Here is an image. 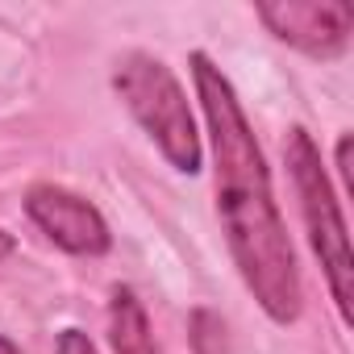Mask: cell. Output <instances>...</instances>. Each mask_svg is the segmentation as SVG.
<instances>
[{
    "label": "cell",
    "mask_w": 354,
    "mask_h": 354,
    "mask_svg": "<svg viewBox=\"0 0 354 354\" xmlns=\"http://www.w3.org/2000/svg\"><path fill=\"white\" fill-rule=\"evenodd\" d=\"M196 96L213 133L217 158V209L225 221L230 254L275 325H292L300 317V271L283 230V217L271 196V175L263 150L250 133V121L234 96V84L209 55H192Z\"/></svg>",
    "instance_id": "1"
},
{
    "label": "cell",
    "mask_w": 354,
    "mask_h": 354,
    "mask_svg": "<svg viewBox=\"0 0 354 354\" xmlns=\"http://www.w3.org/2000/svg\"><path fill=\"white\" fill-rule=\"evenodd\" d=\"M113 88L121 92L129 113L142 121V129L158 142V150L167 154V162L175 171H188V175L201 171V133H196L188 96H184L180 80L171 75L167 63L133 50L117 63Z\"/></svg>",
    "instance_id": "2"
},
{
    "label": "cell",
    "mask_w": 354,
    "mask_h": 354,
    "mask_svg": "<svg viewBox=\"0 0 354 354\" xmlns=\"http://www.w3.org/2000/svg\"><path fill=\"white\" fill-rule=\"evenodd\" d=\"M283 158L292 167V180H296V192H300V213H304V225H308V242H313V250L325 267L337 317L350 325V317H354V308H350V300H354V263H350V238H346L342 205H337L333 184L321 167V150L296 125L283 142Z\"/></svg>",
    "instance_id": "3"
},
{
    "label": "cell",
    "mask_w": 354,
    "mask_h": 354,
    "mask_svg": "<svg viewBox=\"0 0 354 354\" xmlns=\"http://www.w3.org/2000/svg\"><path fill=\"white\" fill-rule=\"evenodd\" d=\"M259 17L279 42L313 59H337L354 30L350 5L342 0H279V5H259Z\"/></svg>",
    "instance_id": "4"
},
{
    "label": "cell",
    "mask_w": 354,
    "mask_h": 354,
    "mask_svg": "<svg viewBox=\"0 0 354 354\" xmlns=\"http://www.w3.org/2000/svg\"><path fill=\"white\" fill-rule=\"evenodd\" d=\"M26 213L38 221V230L63 246L67 254H104L113 246V234L104 225V217L96 213V205H88L84 196L67 192V188H55V184H38L30 188L26 196Z\"/></svg>",
    "instance_id": "5"
},
{
    "label": "cell",
    "mask_w": 354,
    "mask_h": 354,
    "mask_svg": "<svg viewBox=\"0 0 354 354\" xmlns=\"http://www.w3.org/2000/svg\"><path fill=\"white\" fill-rule=\"evenodd\" d=\"M109 333H113V350L117 354H158L154 333H150V321H146V308H142V300L129 288H117L113 292Z\"/></svg>",
    "instance_id": "6"
},
{
    "label": "cell",
    "mask_w": 354,
    "mask_h": 354,
    "mask_svg": "<svg viewBox=\"0 0 354 354\" xmlns=\"http://www.w3.org/2000/svg\"><path fill=\"white\" fill-rule=\"evenodd\" d=\"M59 354H96V346L88 342V333L63 329V333H59Z\"/></svg>",
    "instance_id": "7"
},
{
    "label": "cell",
    "mask_w": 354,
    "mask_h": 354,
    "mask_svg": "<svg viewBox=\"0 0 354 354\" xmlns=\"http://www.w3.org/2000/svg\"><path fill=\"white\" fill-rule=\"evenodd\" d=\"M350 146H354V142H350V133H342V138H337V171H342V184H346V192L354 188V171H350Z\"/></svg>",
    "instance_id": "8"
},
{
    "label": "cell",
    "mask_w": 354,
    "mask_h": 354,
    "mask_svg": "<svg viewBox=\"0 0 354 354\" xmlns=\"http://www.w3.org/2000/svg\"><path fill=\"white\" fill-rule=\"evenodd\" d=\"M5 254H13V234L0 230V259H5Z\"/></svg>",
    "instance_id": "9"
},
{
    "label": "cell",
    "mask_w": 354,
    "mask_h": 354,
    "mask_svg": "<svg viewBox=\"0 0 354 354\" xmlns=\"http://www.w3.org/2000/svg\"><path fill=\"white\" fill-rule=\"evenodd\" d=\"M0 354H21V350H17V346H13L9 337H0Z\"/></svg>",
    "instance_id": "10"
}]
</instances>
